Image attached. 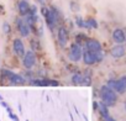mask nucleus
<instances>
[{
  "instance_id": "obj_1",
  "label": "nucleus",
  "mask_w": 126,
  "mask_h": 121,
  "mask_svg": "<svg viewBox=\"0 0 126 121\" xmlns=\"http://www.w3.org/2000/svg\"><path fill=\"white\" fill-rule=\"evenodd\" d=\"M99 95H100V99L101 101L108 106V107H111L114 106L116 103H117V95H116V91L112 90L111 88H109L108 85H103L99 90Z\"/></svg>"
},
{
  "instance_id": "obj_2",
  "label": "nucleus",
  "mask_w": 126,
  "mask_h": 121,
  "mask_svg": "<svg viewBox=\"0 0 126 121\" xmlns=\"http://www.w3.org/2000/svg\"><path fill=\"white\" fill-rule=\"evenodd\" d=\"M42 15L45 16V20H46V24H47V26L51 29V30H53L54 29V26H56V24H57V21H58V19H59V13H58V10L54 8V6H52L51 9H48V8H42Z\"/></svg>"
},
{
  "instance_id": "obj_3",
  "label": "nucleus",
  "mask_w": 126,
  "mask_h": 121,
  "mask_svg": "<svg viewBox=\"0 0 126 121\" xmlns=\"http://www.w3.org/2000/svg\"><path fill=\"white\" fill-rule=\"evenodd\" d=\"M1 78L8 79L9 83L13 84V85H22V84L26 83V79L22 76L13 73L11 71H8V69H3L1 71Z\"/></svg>"
},
{
  "instance_id": "obj_4",
  "label": "nucleus",
  "mask_w": 126,
  "mask_h": 121,
  "mask_svg": "<svg viewBox=\"0 0 126 121\" xmlns=\"http://www.w3.org/2000/svg\"><path fill=\"white\" fill-rule=\"evenodd\" d=\"M83 57V49H82V46L78 45L77 42L76 43H72L71 47H69V51H68V58L72 60V62L77 63L82 59Z\"/></svg>"
},
{
  "instance_id": "obj_5",
  "label": "nucleus",
  "mask_w": 126,
  "mask_h": 121,
  "mask_svg": "<svg viewBox=\"0 0 126 121\" xmlns=\"http://www.w3.org/2000/svg\"><path fill=\"white\" fill-rule=\"evenodd\" d=\"M22 64L26 69H32L36 64V54L33 51H27L22 57Z\"/></svg>"
},
{
  "instance_id": "obj_6",
  "label": "nucleus",
  "mask_w": 126,
  "mask_h": 121,
  "mask_svg": "<svg viewBox=\"0 0 126 121\" xmlns=\"http://www.w3.org/2000/svg\"><path fill=\"white\" fill-rule=\"evenodd\" d=\"M68 38H69L68 30L64 26H59L58 31H57V41L61 45V47H66V45L68 42Z\"/></svg>"
},
{
  "instance_id": "obj_7",
  "label": "nucleus",
  "mask_w": 126,
  "mask_h": 121,
  "mask_svg": "<svg viewBox=\"0 0 126 121\" xmlns=\"http://www.w3.org/2000/svg\"><path fill=\"white\" fill-rule=\"evenodd\" d=\"M16 27H17V30H19V32H20V35L22 37H29V35L31 32V29H30V26L27 25V22L25 20H22L21 17L16 19Z\"/></svg>"
},
{
  "instance_id": "obj_8",
  "label": "nucleus",
  "mask_w": 126,
  "mask_h": 121,
  "mask_svg": "<svg viewBox=\"0 0 126 121\" xmlns=\"http://www.w3.org/2000/svg\"><path fill=\"white\" fill-rule=\"evenodd\" d=\"M13 49H14V53L17 56V57H24L26 51H25V46H24V42L20 40V38H15L13 41Z\"/></svg>"
},
{
  "instance_id": "obj_9",
  "label": "nucleus",
  "mask_w": 126,
  "mask_h": 121,
  "mask_svg": "<svg viewBox=\"0 0 126 121\" xmlns=\"http://www.w3.org/2000/svg\"><path fill=\"white\" fill-rule=\"evenodd\" d=\"M85 49L90 51V52H99L101 51V43L96 40V38H88L84 43Z\"/></svg>"
},
{
  "instance_id": "obj_10",
  "label": "nucleus",
  "mask_w": 126,
  "mask_h": 121,
  "mask_svg": "<svg viewBox=\"0 0 126 121\" xmlns=\"http://www.w3.org/2000/svg\"><path fill=\"white\" fill-rule=\"evenodd\" d=\"M82 59H83V62H84L85 66H93V64L96 63V60H95V53L94 52H90V51H88L85 48L83 49V57H82Z\"/></svg>"
},
{
  "instance_id": "obj_11",
  "label": "nucleus",
  "mask_w": 126,
  "mask_h": 121,
  "mask_svg": "<svg viewBox=\"0 0 126 121\" xmlns=\"http://www.w3.org/2000/svg\"><path fill=\"white\" fill-rule=\"evenodd\" d=\"M31 84L37 85V87H58L59 85L57 80H51V79H32Z\"/></svg>"
},
{
  "instance_id": "obj_12",
  "label": "nucleus",
  "mask_w": 126,
  "mask_h": 121,
  "mask_svg": "<svg viewBox=\"0 0 126 121\" xmlns=\"http://www.w3.org/2000/svg\"><path fill=\"white\" fill-rule=\"evenodd\" d=\"M111 37H112L114 42L117 43V45H121V43H124L126 41V35H125L124 30H121V29H115L112 31Z\"/></svg>"
},
{
  "instance_id": "obj_13",
  "label": "nucleus",
  "mask_w": 126,
  "mask_h": 121,
  "mask_svg": "<svg viewBox=\"0 0 126 121\" xmlns=\"http://www.w3.org/2000/svg\"><path fill=\"white\" fill-rule=\"evenodd\" d=\"M30 4L27 3V0H20L17 3V11L20 14V16H27L30 14Z\"/></svg>"
},
{
  "instance_id": "obj_14",
  "label": "nucleus",
  "mask_w": 126,
  "mask_h": 121,
  "mask_svg": "<svg viewBox=\"0 0 126 121\" xmlns=\"http://www.w3.org/2000/svg\"><path fill=\"white\" fill-rule=\"evenodd\" d=\"M125 53H126V49H125V47L122 46V45H115L114 47H111V49H110V54H111V57H114V58H121V57H124L125 56Z\"/></svg>"
},
{
  "instance_id": "obj_15",
  "label": "nucleus",
  "mask_w": 126,
  "mask_h": 121,
  "mask_svg": "<svg viewBox=\"0 0 126 121\" xmlns=\"http://www.w3.org/2000/svg\"><path fill=\"white\" fill-rule=\"evenodd\" d=\"M114 90L117 94H124L126 91V76H122V77L116 79V84H115Z\"/></svg>"
},
{
  "instance_id": "obj_16",
  "label": "nucleus",
  "mask_w": 126,
  "mask_h": 121,
  "mask_svg": "<svg viewBox=\"0 0 126 121\" xmlns=\"http://www.w3.org/2000/svg\"><path fill=\"white\" fill-rule=\"evenodd\" d=\"M83 78H84V76H83L82 73L77 72V73H74V74L72 76V83H73L74 85H82V84H83Z\"/></svg>"
},
{
  "instance_id": "obj_17",
  "label": "nucleus",
  "mask_w": 126,
  "mask_h": 121,
  "mask_svg": "<svg viewBox=\"0 0 126 121\" xmlns=\"http://www.w3.org/2000/svg\"><path fill=\"white\" fill-rule=\"evenodd\" d=\"M98 111H99V114H100V116H101V117H105V116H108V115H109V107H108L103 101H99Z\"/></svg>"
},
{
  "instance_id": "obj_18",
  "label": "nucleus",
  "mask_w": 126,
  "mask_h": 121,
  "mask_svg": "<svg viewBox=\"0 0 126 121\" xmlns=\"http://www.w3.org/2000/svg\"><path fill=\"white\" fill-rule=\"evenodd\" d=\"M85 27H87V29H96V27H98L96 20L93 19V17L87 19V20H85Z\"/></svg>"
},
{
  "instance_id": "obj_19",
  "label": "nucleus",
  "mask_w": 126,
  "mask_h": 121,
  "mask_svg": "<svg viewBox=\"0 0 126 121\" xmlns=\"http://www.w3.org/2000/svg\"><path fill=\"white\" fill-rule=\"evenodd\" d=\"M76 40H77V43L82 46V45H84V43H85V41L88 40V37H87L85 35H83V33H79V35H77Z\"/></svg>"
},
{
  "instance_id": "obj_20",
  "label": "nucleus",
  "mask_w": 126,
  "mask_h": 121,
  "mask_svg": "<svg viewBox=\"0 0 126 121\" xmlns=\"http://www.w3.org/2000/svg\"><path fill=\"white\" fill-rule=\"evenodd\" d=\"M76 24H77V26L80 27V29H84V27H85V21H84L80 16H77V17H76Z\"/></svg>"
},
{
  "instance_id": "obj_21",
  "label": "nucleus",
  "mask_w": 126,
  "mask_h": 121,
  "mask_svg": "<svg viewBox=\"0 0 126 121\" xmlns=\"http://www.w3.org/2000/svg\"><path fill=\"white\" fill-rule=\"evenodd\" d=\"M3 32L5 33V35H9L10 32H11V27H10V24L9 22H4L3 24Z\"/></svg>"
},
{
  "instance_id": "obj_22",
  "label": "nucleus",
  "mask_w": 126,
  "mask_h": 121,
  "mask_svg": "<svg viewBox=\"0 0 126 121\" xmlns=\"http://www.w3.org/2000/svg\"><path fill=\"white\" fill-rule=\"evenodd\" d=\"M94 53H95V60H96V63H100L101 60L104 59V53H103V51L94 52Z\"/></svg>"
},
{
  "instance_id": "obj_23",
  "label": "nucleus",
  "mask_w": 126,
  "mask_h": 121,
  "mask_svg": "<svg viewBox=\"0 0 126 121\" xmlns=\"http://www.w3.org/2000/svg\"><path fill=\"white\" fill-rule=\"evenodd\" d=\"M31 47H32L33 51L40 49V43H38V41H37V40H31Z\"/></svg>"
},
{
  "instance_id": "obj_24",
  "label": "nucleus",
  "mask_w": 126,
  "mask_h": 121,
  "mask_svg": "<svg viewBox=\"0 0 126 121\" xmlns=\"http://www.w3.org/2000/svg\"><path fill=\"white\" fill-rule=\"evenodd\" d=\"M101 121H116L114 117H111L110 115H108V116H105V117H101Z\"/></svg>"
},
{
  "instance_id": "obj_25",
  "label": "nucleus",
  "mask_w": 126,
  "mask_h": 121,
  "mask_svg": "<svg viewBox=\"0 0 126 121\" xmlns=\"http://www.w3.org/2000/svg\"><path fill=\"white\" fill-rule=\"evenodd\" d=\"M98 106H99V101H94V103H93V109H94V111L98 110Z\"/></svg>"
},
{
  "instance_id": "obj_26",
  "label": "nucleus",
  "mask_w": 126,
  "mask_h": 121,
  "mask_svg": "<svg viewBox=\"0 0 126 121\" xmlns=\"http://www.w3.org/2000/svg\"><path fill=\"white\" fill-rule=\"evenodd\" d=\"M124 107H125V111H126V100L124 101Z\"/></svg>"
}]
</instances>
